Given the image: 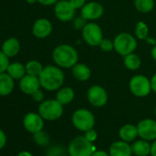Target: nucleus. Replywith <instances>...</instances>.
<instances>
[{
    "label": "nucleus",
    "mask_w": 156,
    "mask_h": 156,
    "mask_svg": "<svg viewBox=\"0 0 156 156\" xmlns=\"http://www.w3.org/2000/svg\"><path fill=\"white\" fill-rule=\"evenodd\" d=\"M26 72H27V74H30V75H33V76H37L39 77V75L41 74V73L42 72L44 66L42 65V63L37 60H31V61H29L26 65Z\"/></svg>",
    "instance_id": "nucleus-26"
},
{
    "label": "nucleus",
    "mask_w": 156,
    "mask_h": 156,
    "mask_svg": "<svg viewBox=\"0 0 156 156\" xmlns=\"http://www.w3.org/2000/svg\"><path fill=\"white\" fill-rule=\"evenodd\" d=\"M9 65V58L2 51V50H0V73L7 72Z\"/></svg>",
    "instance_id": "nucleus-31"
},
{
    "label": "nucleus",
    "mask_w": 156,
    "mask_h": 156,
    "mask_svg": "<svg viewBox=\"0 0 156 156\" xmlns=\"http://www.w3.org/2000/svg\"><path fill=\"white\" fill-rule=\"evenodd\" d=\"M23 126L28 132L34 134L43 129L44 119L39 113L29 112L23 119Z\"/></svg>",
    "instance_id": "nucleus-13"
},
{
    "label": "nucleus",
    "mask_w": 156,
    "mask_h": 156,
    "mask_svg": "<svg viewBox=\"0 0 156 156\" xmlns=\"http://www.w3.org/2000/svg\"><path fill=\"white\" fill-rule=\"evenodd\" d=\"M151 56L152 58L153 61L156 62V44H154L151 48Z\"/></svg>",
    "instance_id": "nucleus-41"
},
{
    "label": "nucleus",
    "mask_w": 156,
    "mask_h": 156,
    "mask_svg": "<svg viewBox=\"0 0 156 156\" xmlns=\"http://www.w3.org/2000/svg\"><path fill=\"white\" fill-rule=\"evenodd\" d=\"M81 31L84 41L90 47H98L104 38L102 28L95 21H88Z\"/></svg>",
    "instance_id": "nucleus-8"
},
{
    "label": "nucleus",
    "mask_w": 156,
    "mask_h": 156,
    "mask_svg": "<svg viewBox=\"0 0 156 156\" xmlns=\"http://www.w3.org/2000/svg\"><path fill=\"white\" fill-rule=\"evenodd\" d=\"M74 97H75V93L72 87H62L60 89L57 90L55 99L58 102H60L62 106H66L73 102V100L74 99Z\"/></svg>",
    "instance_id": "nucleus-20"
},
{
    "label": "nucleus",
    "mask_w": 156,
    "mask_h": 156,
    "mask_svg": "<svg viewBox=\"0 0 156 156\" xmlns=\"http://www.w3.org/2000/svg\"><path fill=\"white\" fill-rule=\"evenodd\" d=\"M119 135L120 139L124 141L127 142L132 141L137 138V136H139L137 126L133 124H125L120 128L119 131Z\"/></svg>",
    "instance_id": "nucleus-21"
},
{
    "label": "nucleus",
    "mask_w": 156,
    "mask_h": 156,
    "mask_svg": "<svg viewBox=\"0 0 156 156\" xmlns=\"http://www.w3.org/2000/svg\"><path fill=\"white\" fill-rule=\"evenodd\" d=\"M146 41L148 42V43H150L151 45H154V44H156V41H154L152 38H150V37H148L147 39H146Z\"/></svg>",
    "instance_id": "nucleus-43"
},
{
    "label": "nucleus",
    "mask_w": 156,
    "mask_h": 156,
    "mask_svg": "<svg viewBox=\"0 0 156 156\" xmlns=\"http://www.w3.org/2000/svg\"><path fill=\"white\" fill-rule=\"evenodd\" d=\"M52 60L55 65L62 69H71L78 62L79 55L76 49L71 44L57 45L52 51Z\"/></svg>",
    "instance_id": "nucleus-2"
},
{
    "label": "nucleus",
    "mask_w": 156,
    "mask_h": 156,
    "mask_svg": "<svg viewBox=\"0 0 156 156\" xmlns=\"http://www.w3.org/2000/svg\"><path fill=\"white\" fill-rule=\"evenodd\" d=\"M133 3L136 10L143 14L151 12L155 7L154 0H134Z\"/></svg>",
    "instance_id": "nucleus-25"
},
{
    "label": "nucleus",
    "mask_w": 156,
    "mask_h": 156,
    "mask_svg": "<svg viewBox=\"0 0 156 156\" xmlns=\"http://www.w3.org/2000/svg\"><path fill=\"white\" fill-rule=\"evenodd\" d=\"M59 0H37V2L43 6H52L55 5Z\"/></svg>",
    "instance_id": "nucleus-37"
},
{
    "label": "nucleus",
    "mask_w": 156,
    "mask_h": 156,
    "mask_svg": "<svg viewBox=\"0 0 156 156\" xmlns=\"http://www.w3.org/2000/svg\"><path fill=\"white\" fill-rule=\"evenodd\" d=\"M41 87L39 77L37 76L26 74L20 80V89L21 90L22 93L26 95L31 96Z\"/></svg>",
    "instance_id": "nucleus-14"
},
{
    "label": "nucleus",
    "mask_w": 156,
    "mask_h": 156,
    "mask_svg": "<svg viewBox=\"0 0 156 156\" xmlns=\"http://www.w3.org/2000/svg\"><path fill=\"white\" fill-rule=\"evenodd\" d=\"M69 2L77 10V9H81L86 5L87 0H69Z\"/></svg>",
    "instance_id": "nucleus-35"
},
{
    "label": "nucleus",
    "mask_w": 156,
    "mask_h": 156,
    "mask_svg": "<svg viewBox=\"0 0 156 156\" xmlns=\"http://www.w3.org/2000/svg\"><path fill=\"white\" fill-rule=\"evenodd\" d=\"M38 113L44 120L54 121L63 114V106L56 99H47L40 103Z\"/></svg>",
    "instance_id": "nucleus-4"
},
{
    "label": "nucleus",
    "mask_w": 156,
    "mask_h": 156,
    "mask_svg": "<svg viewBox=\"0 0 156 156\" xmlns=\"http://www.w3.org/2000/svg\"><path fill=\"white\" fill-rule=\"evenodd\" d=\"M85 137H86L89 141L93 142V141H95V140H97V138H98V132H97V131L94 129V128H93V129H88V130H87V131L85 132Z\"/></svg>",
    "instance_id": "nucleus-33"
},
{
    "label": "nucleus",
    "mask_w": 156,
    "mask_h": 156,
    "mask_svg": "<svg viewBox=\"0 0 156 156\" xmlns=\"http://www.w3.org/2000/svg\"><path fill=\"white\" fill-rule=\"evenodd\" d=\"M52 32L51 22L44 18L37 20L32 26V33L37 39H46Z\"/></svg>",
    "instance_id": "nucleus-15"
},
{
    "label": "nucleus",
    "mask_w": 156,
    "mask_h": 156,
    "mask_svg": "<svg viewBox=\"0 0 156 156\" xmlns=\"http://www.w3.org/2000/svg\"><path fill=\"white\" fill-rule=\"evenodd\" d=\"M110 156H132L131 145L128 144L127 141L119 140L113 142L109 147Z\"/></svg>",
    "instance_id": "nucleus-17"
},
{
    "label": "nucleus",
    "mask_w": 156,
    "mask_h": 156,
    "mask_svg": "<svg viewBox=\"0 0 156 156\" xmlns=\"http://www.w3.org/2000/svg\"><path fill=\"white\" fill-rule=\"evenodd\" d=\"M27 2H28L29 4H34V3L37 2V0H27Z\"/></svg>",
    "instance_id": "nucleus-44"
},
{
    "label": "nucleus",
    "mask_w": 156,
    "mask_h": 156,
    "mask_svg": "<svg viewBox=\"0 0 156 156\" xmlns=\"http://www.w3.org/2000/svg\"><path fill=\"white\" fill-rule=\"evenodd\" d=\"M7 144V135L3 129H0V151H1Z\"/></svg>",
    "instance_id": "nucleus-36"
},
{
    "label": "nucleus",
    "mask_w": 156,
    "mask_h": 156,
    "mask_svg": "<svg viewBox=\"0 0 156 156\" xmlns=\"http://www.w3.org/2000/svg\"><path fill=\"white\" fill-rule=\"evenodd\" d=\"M151 79V91L156 94V73L150 78Z\"/></svg>",
    "instance_id": "nucleus-38"
},
{
    "label": "nucleus",
    "mask_w": 156,
    "mask_h": 156,
    "mask_svg": "<svg viewBox=\"0 0 156 156\" xmlns=\"http://www.w3.org/2000/svg\"><path fill=\"white\" fill-rule=\"evenodd\" d=\"M154 113H155V116H156V105H155V108H154Z\"/></svg>",
    "instance_id": "nucleus-45"
},
{
    "label": "nucleus",
    "mask_w": 156,
    "mask_h": 156,
    "mask_svg": "<svg viewBox=\"0 0 156 156\" xmlns=\"http://www.w3.org/2000/svg\"><path fill=\"white\" fill-rule=\"evenodd\" d=\"M7 73L13 78L14 80H20L21 78L27 74L26 67L21 62H12L9 63Z\"/></svg>",
    "instance_id": "nucleus-22"
},
{
    "label": "nucleus",
    "mask_w": 156,
    "mask_h": 156,
    "mask_svg": "<svg viewBox=\"0 0 156 156\" xmlns=\"http://www.w3.org/2000/svg\"><path fill=\"white\" fill-rule=\"evenodd\" d=\"M131 150L136 156H147L151 153V144H149L148 140L141 139L131 145Z\"/></svg>",
    "instance_id": "nucleus-23"
},
{
    "label": "nucleus",
    "mask_w": 156,
    "mask_h": 156,
    "mask_svg": "<svg viewBox=\"0 0 156 156\" xmlns=\"http://www.w3.org/2000/svg\"><path fill=\"white\" fill-rule=\"evenodd\" d=\"M87 98L88 102L96 108H102L106 106L108 100L107 90L99 85H94L90 87L87 90Z\"/></svg>",
    "instance_id": "nucleus-9"
},
{
    "label": "nucleus",
    "mask_w": 156,
    "mask_h": 156,
    "mask_svg": "<svg viewBox=\"0 0 156 156\" xmlns=\"http://www.w3.org/2000/svg\"><path fill=\"white\" fill-rule=\"evenodd\" d=\"M92 156H110L109 155V153H108V152H106V151H95L94 152H93V154H92Z\"/></svg>",
    "instance_id": "nucleus-39"
},
{
    "label": "nucleus",
    "mask_w": 156,
    "mask_h": 156,
    "mask_svg": "<svg viewBox=\"0 0 156 156\" xmlns=\"http://www.w3.org/2000/svg\"><path fill=\"white\" fill-rule=\"evenodd\" d=\"M87 23V21L81 15H80V17L74 18L73 20V26L74 29H76L78 30H82Z\"/></svg>",
    "instance_id": "nucleus-32"
},
{
    "label": "nucleus",
    "mask_w": 156,
    "mask_h": 156,
    "mask_svg": "<svg viewBox=\"0 0 156 156\" xmlns=\"http://www.w3.org/2000/svg\"><path fill=\"white\" fill-rule=\"evenodd\" d=\"M32 97V99L35 101V102H38V103H41L42 101H44V94L43 92L41 90V88L39 90H37L35 93H33L31 95Z\"/></svg>",
    "instance_id": "nucleus-34"
},
{
    "label": "nucleus",
    "mask_w": 156,
    "mask_h": 156,
    "mask_svg": "<svg viewBox=\"0 0 156 156\" xmlns=\"http://www.w3.org/2000/svg\"><path fill=\"white\" fill-rule=\"evenodd\" d=\"M134 36L140 41H146V39L149 37V27L144 21H138L136 23Z\"/></svg>",
    "instance_id": "nucleus-27"
},
{
    "label": "nucleus",
    "mask_w": 156,
    "mask_h": 156,
    "mask_svg": "<svg viewBox=\"0 0 156 156\" xmlns=\"http://www.w3.org/2000/svg\"><path fill=\"white\" fill-rule=\"evenodd\" d=\"M95 151V146L85 136L75 137L68 146L69 156H92Z\"/></svg>",
    "instance_id": "nucleus-5"
},
{
    "label": "nucleus",
    "mask_w": 156,
    "mask_h": 156,
    "mask_svg": "<svg viewBox=\"0 0 156 156\" xmlns=\"http://www.w3.org/2000/svg\"><path fill=\"white\" fill-rule=\"evenodd\" d=\"M45 156H67V152H66V150L62 146L56 145V146L51 147L47 151Z\"/></svg>",
    "instance_id": "nucleus-29"
},
{
    "label": "nucleus",
    "mask_w": 156,
    "mask_h": 156,
    "mask_svg": "<svg viewBox=\"0 0 156 156\" xmlns=\"http://www.w3.org/2000/svg\"><path fill=\"white\" fill-rule=\"evenodd\" d=\"M104 12L105 9L103 5L96 1L87 2L86 5L81 9V16L87 21H96L101 19L104 15Z\"/></svg>",
    "instance_id": "nucleus-11"
},
{
    "label": "nucleus",
    "mask_w": 156,
    "mask_h": 156,
    "mask_svg": "<svg viewBox=\"0 0 156 156\" xmlns=\"http://www.w3.org/2000/svg\"><path fill=\"white\" fill-rule=\"evenodd\" d=\"M33 140L36 142V144L39 146H46L50 141L48 134L46 132H44L43 130H41L37 133H34L33 134Z\"/></svg>",
    "instance_id": "nucleus-28"
},
{
    "label": "nucleus",
    "mask_w": 156,
    "mask_h": 156,
    "mask_svg": "<svg viewBox=\"0 0 156 156\" xmlns=\"http://www.w3.org/2000/svg\"><path fill=\"white\" fill-rule=\"evenodd\" d=\"M15 82L13 78L7 73H0V96L7 97L14 90Z\"/></svg>",
    "instance_id": "nucleus-18"
},
{
    "label": "nucleus",
    "mask_w": 156,
    "mask_h": 156,
    "mask_svg": "<svg viewBox=\"0 0 156 156\" xmlns=\"http://www.w3.org/2000/svg\"><path fill=\"white\" fill-rule=\"evenodd\" d=\"M139 136L145 140H156V120L152 119H141L138 125Z\"/></svg>",
    "instance_id": "nucleus-12"
},
{
    "label": "nucleus",
    "mask_w": 156,
    "mask_h": 156,
    "mask_svg": "<svg viewBox=\"0 0 156 156\" xmlns=\"http://www.w3.org/2000/svg\"><path fill=\"white\" fill-rule=\"evenodd\" d=\"M76 9L71 5L69 0H59L54 5V15L62 22L73 21L75 18Z\"/></svg>",
    "instance_id": "nucleus-10"
},
{
    "label": "nucleus",
    "mask_w": 156,
    "mask_h": 156,
    "mask_svg": "<svg viewBox=\"0 0 156 156\" xmlns=\"http://www.w3.org/2000/svg\"><path fill=\"white\" fill-rule=\"evenodd\" d=\"M1 50L9 58H12L20 52V41L14 37L9 38L2 44Z\"/></svg>",
    "instance_id": "nucleus-19"
},
{
    "label": "nucleus",
    "mask_w": 156,
    "mask_h": 156,
    "mask_svg": "<svg viewBox=\"0 0 156 156\" xmlns=\"http://www.w3.org/2000/svg\"><path fill=\"white\" fill-rule=\"evenodd\" d=\"M123 64L129 71H137L141 65V60L138 54L132 52L123 57Z\"/></svg>",
    "instance_id": "nucleus-24"
},
{
    "label": "nucleus",
    "mask_w": 156,
    "mask_h": 156,
    "mask_svg": "<svg viewBox=\"0 0 156 156\" xmlns=\"http://www.w3.org/2000/svg\"><path fill=\"white\" fill-rule=\"evenodd\" d=\"M72 74L75 80L79 82H87L91 77V69L90 67L83 62H77L72 68Z\"/></svg>",
    "instance_id": "nucleus-16"
},
{
    "label": "nucleus",
    "mask_w": 156,
    "mask_h": 156,
    "mask_svg": "<svg viewBox=\"0 0 156 156\" xmlns=\"http://www.w3.org/2000/svg\"><path fill=\"white\" fill-rule=\"evenodd\" d=\"M114 51L121 55L126 56L136 51L138 46L137 38L129 32H120L113 39Z\"/></svg>",
    "instance_id": "nucleus-3"
},
{
    "label": "nucleus",
    "mask_w": 156,
    "mask_h": 156,
    "mask_svg": "<svg viewBox=\"0 0 156 156\" xmlns=\"http://www.w3.org/2000/svg\"><path fill=\"white\" fill-rule=\"evenodd\" d=\"M151 156H156V140L151 144Z\"/></svg>",
    "instance_id": "nucleus-40"
},
{
    "label": "nucleus",
    "mask_w": 156,
    "mask_h": 156,
    "mask_svg": "<svg viewBox=\"0 0 156 156\" xmlns=\"http://www.w3.org/2000/svg\"><path fill=\"white\" fill-rule=\"evenodd\" d=\"M18 156H33V155L30 151H22L21 152H20L18 154Z\"/></svg>",
    "instance_id": "nucleus-42"
},
{
    "label": "nucleus",
    "mask_w": 156,
    "mask_h": 156,
    "mask_svg": "<svg viewBox=\"0 0 156 156\" xmlns=\"http://www.w3.org/2000/svg\"><path fill=\"white\" fill-rule=\"evenodd\" d=\"M135 156H136V155H135Z\"/></svg>",
    "instance_id": "nucleus-46"
},
{
    "label": "nucleus",
    "mask_w": 156,
    "mask_h": 156,
    "mask_svg": "<svg viewBox=\"0 0 156 156\" xmlns=\"http://www.w3.org/2000/svg\"><path fill=\"white\" fill-rule=\"evenodd\" d=\"M96 119L94 114L87 108L76 109L72 115V123L78 130L86 132L94 128Z\"/></svg>",
    "instance_id": "nucleus-7"
},
{
    "label": "nucleus",
    "mask_w": 156,
    "mask_h": 156,
    "mask_svg": "<svg viewBox=\"0 0 156 156\" xmlns=\"http://www.w3.org/2000/svg\"><path fill=\"white\" fill-rule=\"evenodd\" d=\"M129 89L136 98H145L151 92V79L144 74L133 75L129 81Z\"/></svg>",
    "instance_id": "nucleus-6"
},
{
    "label": "nucleus",
    "mask_w": 156,
    "mask_h": 156,
    "mask_svg": "<svg viewBox=\"0 0 156 156\" xmlns=\"http://www.w3.org/2000/svg\"><path fill=\"white\" fill-rule=\"evenodd\" d=\"M98 47L100 48V50L104 52H110L111 51H114V43H113V40L111 41L110 39H107V38H103V40L100 41Z\"/></svg>",
    "instance_id": "nucleus-30"
},
{
    "label": "nucleus",
    "mask_w": 156,
    "mask_h": 156,
    "mask_svg": "<svg viewBox=\"0 0 156 156\" xmlns=\"http://www.w3.org/2000/svg\"><path fill=\"white\" fill-rule=\"evenodd\" d=\"M41 87L47 91H57L64 82V73L62 69L57 65L44 66L42 72L39 75Z\"/></svg>",
    "instance_id": "nucleus-1"
}]
</instances>
